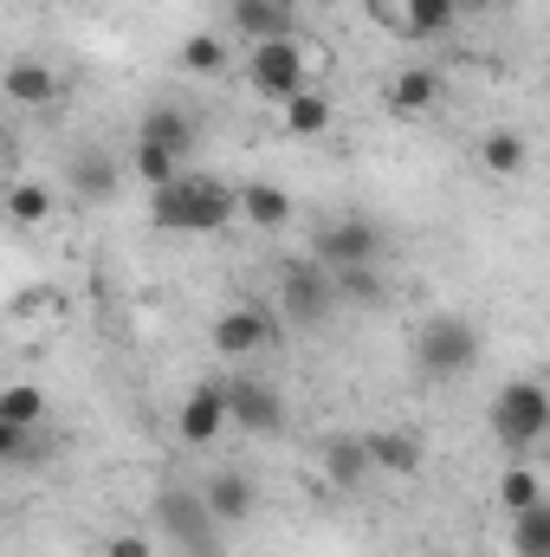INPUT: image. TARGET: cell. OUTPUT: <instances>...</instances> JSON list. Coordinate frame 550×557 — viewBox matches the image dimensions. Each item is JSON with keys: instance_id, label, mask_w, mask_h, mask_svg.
I'll return each mask as SVG.
<instances>
[{"instance_id": "6da1fadb", "label": "cell", "mask_w": 550, "mask_h": 557, "mask_svg": "<svg viewBox=\"0 0 550 557\" xmlns=\"http://www.w3.org/2000/svg\"><path fill=\"white\" fill-rule=\"evenodd\" d=\"M240 214V188L214 175H175L168 188H149V221L162 234H227Z\"/></svg>"}, {"instance_id": "7a4b0ae2", "label": "cell", "mask_w": 550, "mask_h": 557, "mask_svg": "<svg viewBox=\"0 0 550 557\" xmlns=\"http://www.w3.org/2000/svg\"><path fill=\"white\" fill-rule=\"evenodd\" d=\"M492 434H499V447H505V454L538 447V441L550 434V383H538V376L505 383V389H499V403H492Z\"/></svg>"}, {"instance_id": "3957f363", "label": "cell", "mask_w": 550, "mask_h": 557, "mask_svg": "<svg viewBox=\"0 0 550 557\" xmlns=\"http://www.w3.org/2000/svg\"><path fill=\"white\" fill-rule=\"evenodd\" d=\"M155 532H162L168 545H182L188 557H214L221 519H214V506H208L201 486H162V493H155Z\"/></svg>"}, {"instance_id": "277c9868", "label": "cell", "mask_w": 550, "mask_h": 557, "mask_svg": "<svg viewBox=\"0 0 550 557\" xmlns=\"http://www.w3.org/2000/svg\"><path fill=\"white\" fill-rule=\"evenodd\" d=\"M479 363V331L466 318H427L414 331V370L427 383H447V376H466Z\"/></svg>"}, {"instance_id": "5b68a950", "label": "cell", "mask_w": 550, "mask_h": 557, "mask_svg": "<svg viewBox=\"0 0 550 557\" xmlns=\"http://www.w3.org/2000/svg\"><path fill=\"white\" fill-rule=\"evenodd\" d=\"M247 85H253L260 98H273V104L311 91V52H304V39H298V33L260 39V46L247 52Z\"/></svg>"}, {"instance_id": "8992f818", "label": "cell", "mask_w": 550, "mask_h": 557, "mask_svg": "<svg viewBox=\"0 0 550 557\" xmlns=\"http://www.w3.org/2000/svg\"><path fill=\"white\" fill-rule=\"evenodd\" d=\"M227 428H234L227 376H214V383H195V389H188V403H182V416H175V434H182V447H208V441H221Z\"/></svg>"}, {"instance_id": "52a82bcc", "label": "cell", "mask_w": 550, "mask_h": 557, "mask_svg": "<svg viewBox=\"0 0 550 557\" xmlns=\"http://www.w3.org/2000/svg\"><path fill=\"white\" fill-rule=\"evenodd\" d=\"M278 305H285V318L291 324H324L330 318V305H337V278H324V267H285L278 273Z\"/></svg>"}, {"instance_id": "ba28073f", "label": "cell", "mask_w": 550, "mask_h": 557, "mask_svg": "<svg viewBox=\"0 0 550 557\" xmlns=\"http://www.w3.org/2000/svg\"><path fill=\"white\" fill-rule=\"evenodd\" d=\"M376 253H383V234L370 227V221H330V227H317V260L330 267V273H350V267H376Z\"/></svg>"}, {"instance_id": "9c48e42d", "label": "cell", "mask_w": 550, "mask_h": 557, "mask_svg": "<svg viewBox=\"0 0 550 557\" xmlns=\"http://www.w3.org/2000/svg\"><path fill=\"white\" fill-rule=\"evenodd\" d=\"M214 350L227 357V363H247V357H260L266 344H273V318L260 311V305H234V311H221L214 318Z\"/></svg>"}, {"instance_id": "30bf717a", "label": "cell", "mask_w": 550, "mask_h": 557, "mask_svg": "<svg viewBox=\"0 0 550 557\" xmlns=\"http://www.w3.org/2000/svg\"><path fill=\"white\" fill-rule=\"evenodd\" d=\"M227 403H234V428L247 434H285V403L266 376H227Z\"/></svg>"}, {"instance_id": "8fae6325", "label": "cell", "mask_w": 550, "mask_h": 557, "mask_svg": "<svg viewBox=\"0 0 550 557\" xmlns=\"http://www.w3.org/2000/svg\"><path fill=\"white\" fill-rule=\"evenodd\" d=\"M370 473H376L370 434H330V441H324V486H330V493H357Z\"/></svg>"}, {"instance_id": "7c38bea8", "label": "cell", "mask_w": 550, "mask_h": 557, "mask_svg": "<svg viewBox=\"0 0 550 557\" xmlns=\"http://www.w3.org/2000/svg\"><path fill=\"white\" fill-rule=\"evenodd\" d=\"M370 460H376V473L409 480V473H421L427 447H421V434H409V428H370Z\"/></svg>"}, {"instance_id": "4fadbf2b", "label": "cell", "mask_w": 550, "mask_h": 557, "mask_svg": "<svg viewBox=\"0 0 550 557\" xmlns=\"http://www.w3.org/2000/svg\"><path fill=\"white\" fill-rule=\"evenodd\" d=\"M227 20H234V33L253 39V46L291 33V7H285V0H227Z\"/></svg>"}, {"instance_id": "5bb4252c", "label": "cell", "mask_w": 550, "mask_h": 557, "mask_svg": "<svg viewBox=\"0 0 550 557\" xmlns=\"http://www.w3.org/2000/svg\"><path fill=\"white\" fill-rule=\"evenodd\" d=\"M460 20H466L460 0H402V7H396V26H402L409 39H447Z\"/></svg>"}, {"instance_id": "9a60e30c", "label": "cell", "mask_w": 550, "mask_h": 557, "mask_svg": "<svg viewBox=\"0 0 550 557\" xmlns=\"http://www.w3.org/2000/svg\"><path fill=\"white\" fill-rule=\"evenodd\" d=\"M7 98H13L20 111H46V104L59 98V78H52V65H39V59H20V65H7Z\"/></svg>"}, {"instance_id": "2e32d148", "label": "cell", "mask_w": 550, "mask_h": 557, "mask_svg": "<svg viewBox=\"0 0 550 557\" xmlns=\"http://www.w3.org/2000/svg\"><path fill=\"white\" fill-rule=\"evenodd\" d=\"M201 493H208V506H214V519H221V525L253 519V480H247V473H234V467H227V473H208V486H201Z\"/></svg>"}, {"instance_id": "e0dca14e", "label": "cell", "mask_w": 550, "mask_h": 557, "mask_svg": "<svg viewBox=\"0 0 550 557\" xmlns=\"http://www.w3.org/2000/svg\"><path fill=\"white\" fill-rule=\"evenodd\" d=\"M434 104H440V78H434V72L414 65V72H396V78H389V111H396V117H427Z\"/></svg>"}, {"instance_id": "ac0fdd59", "label": "cell", "mask_w": 550, "mask_h": 557, "mask_svg": "<svg viewBox=\"0 0 550 557\" xmlns=\"http://www.w3.org/2000/svg\"><path fill=\"white\" fill-rule=\"evenodd\" d=\"M479 162H486V175L512 182V175H525V162H532V143L518 137V131H486V143H479Z\"/></svg>"}, {"instance_id": "d6986e66", "label": "cell", "mask_w": 550, "mask_h": 557, "mask_svg": "<svg viewBox=\"0 0 550 557\" xmlns=\"http://www.w3.org/2000/svg\"><path fill=\"white\" fill-rule=\"evenodd\" d=\"M278 131H285V137H317V131H330V98H317V91L285 98V104H278Z\"/></svg>"}, {"instance_id": "ffe728a7", "label": "cell", "mask_w": 550, "mask_h": 557, "mask_svg": "<svg viewBox=\"0 0 550 557\" xmlns=\"http://www.w3.org/2000/svg\"><path fill=\"white\" fill-rule=\"evenodd\" d=\"M72 188L91 195V201L117 195V162H111L104 149H78V156H72Z\"/></svg>"}, {"instance_id": "44dd1931", "label": "cell", "mask_w": 550, "mask_h": 557, "mask_svg": "<svg viewBox=\"0 0 550 557\" xmlns=\"http://www.w3.org/2000/svg\"><path fill=\"white\" fill-rule=\"evenodd\" d=\"M240 214H247L253 227H285V221H291V195L273 188V182H247V188H240Z\"/></svg>"}, {"instance_id": "7402d4cb", "label": "cell", "mask_w": 550, "mask_h": 557, "mask_svg": "<svg viewBox=\"0 0 550 557\" xmlns=\"http://www.w3.org/2000/svg\"><path fill=\"white\" fill-rule=\"evenodd\" d=\"M130 175H137L142 188H168L175 175H182V156L175 149H162V143L137 137V156H130Z\"/></svg>"}, {"instance_id": "603a6c76", "label": "cell", "mask_w": 550, "mask_h": 557, "mask_svg": "<svg viewBox=\"0 0 550 557\" xmlns=\"http://www.w3.org/2000/svg\"><path fill=\"white\" fill-rule=\"evenodd\" d=\"M7 221H13V227L52 221V188H46V182H13V188H7Z\"/></svg>"}, {"instance_id": "cb8c5ba5", "label": "cell", "mask_w": 550, "mask_h": 557, "mask_svg": "<svg viewBox=\"0 0 550 557\" xmlns=\"http://www.w3.org/2000/svg\"><path fill=\"white\" fill-rule=\"evenodd\" d=\"M499 506H505V512H532V506H545V480H538L525 460H512V467L499 473Z\"/></svg>"}, {"instance_id": "d4e9b609", "label": "cell", "mask_w": 550, "mask_h": 557, "mask_svg": "<svg viewBox=\"0 0 550 557\" xmlns=\"http://www.w3.org/2000/svg\"><path fill=\"white\" fill-rule=\"evenodd\" d=\"M0 421L7 428H39L46 421V389L39 383H7L0 389Z\"/></svg>"}, {"instance_id": "484cf974", "label": "cell", "mask_w": 550, "mask_h": 557, "mask_svg": "<svg viewBox=\"0 0 550 557\" xmlns=\"http://www.w3.org/2000/svg\"><path fill=\"white\" fill-rule=\"evenodd\" d=\"M512 557H550V499L532 512H512Z\"/></svg>"}, {"instance_id": "4316f807", "label": "cell", "mask_w": 550, "mask_h": 557, "mask_svg": "<svg viewBox=\"0 0 550 557\" xmlns=\"http://www.w3.org/2000/svg\"><path fill=\"white\" fill-rule=\"evenodd\" d=\"M142 137L162 143V149H175V156H188V149H195V131H188V117H182L175 104H155V111L142 117Z\"/></svg>"}, {"instance_id": "83f0119b", "label": "cell", "mask_w": 550, "mask_h": 557, "mask_svg": "<svg viewBox=\"0 0 550 557\" xmlns=\"http://www.w3.org/2000/svg\"><path fill=\"white\" fill-rule=\"evenodd\" d=\"M182 72H201V78L227 72V39H214V33H188V39H182Z\"/></svg>"}, {"instance_id": "f1b7e54d", "label": "cell", "mask_w": 550, "mask_h": 557, "mask_svg": "<svg viewBox=\"0 0 550 557\" xmlns=\"http://www.w3.org/2000/svg\"><path fill=\"white\" fill-rule=\"evenodd\" d=\"M104 557H155V539L149 532H111L104 539Z\"/></svg>"}, {"instance_id": "f546056e", "label": "cell", "mask_w": 550, "mask_h": 557, "mask_svg": "<svg viewBox=\"0 0 550 557\" xmlns=\"http://www.w3.org/2000/svg\"><path fill=\"white\" fill-rule=\"evenodd\" d=\"M337 292L343 298H376L383 285H376V267H350V273H337Z\"/></svg>"}, {"instance_id": "4dcf8cb0", "label": "cell", "mask_w": 550, "mask_h": 557, "mask_svg": "<svg viewBox=\"0 0 550 557\" xmlns=\"http://www.w3.org/2000/svg\"><path fill=\"white\" fill-rule=\"evenodd\" d=\"M486 7H492V0H460V13H486Z\"/></svg>"}, {"instance_id": "1f68e13d", "label": "cell", "mask_w": 550, "mask_h": 557, "mask_svg": "<svg viewBox=\"0 0 550 557\" xmlns=\"http://www.w3.org/2000/svg\"><path fill=\"white\" fill-rule=\"evenodd\" d=\"M427 557H440V552H427Z\"/></svg>"}]
</instances>
